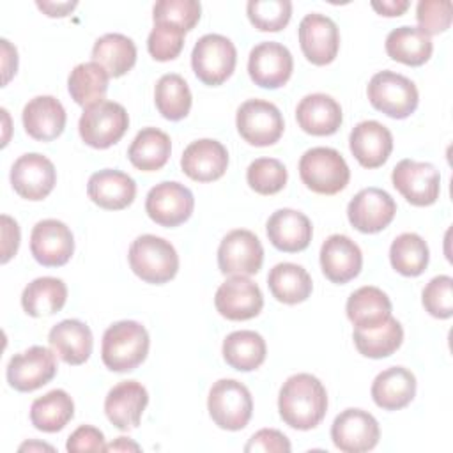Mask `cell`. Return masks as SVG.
Masks as SVG:
<instances>
[{"label":"cell","instance_id":"cell-56","mask_svg":"<svg viewBox=\"0 0 453 453\" xmlns=\"http://www.w3.org/2000/svg\"><path fill=\"white\" fill-rule=\"evenodd\" d=\"M34 451V449H46V451H53V446H50V444H44V442H35V441H32V442H25V444H21L19 446V451Z\"/></svg>","mask_w":453,"mask_h":453},{"label":"cell","instance_id":"cell-4","mask_svg":"<svg viewBox=\"0 0 453 453\" xmlns=\"http://www.w3.org/2000/svg\"><path fill=\"white\" fill-rule=\"evenodd\" d=\"M299 177L313 193L336 195L349 184L350 170L336 149L313 147L299 159Z\"/></svg>","mask_w":453,"mask_h":453},{"label":"cell","instance_id":"cell-36","mask_svg":"<svg viewBox=\"0 0 453 453\" xmlns=\"http://www.w3.org/2000/svg\"><path fill=\"white\" fill-rule=\"evenodd\" d=\"M172 152L170 136L157 127L138 131L127 149V157L142 172H156L166 165Z\"/></svg>","mask_w":453,"mask_h":453},{"label":"cell","instance_id":"cell-32","mask_svg":"<svg viewBox=\"0 0 453 453\" xmlns=\"http://www.w3.org/2000/svg\"><path fill=\"white\" fill-rule=\"evenodd\" d=\"M434 51L430 35L418 27L402 25L393 28L386 37V53L389 58L405 65H423Z\"/></svg>","mask_w":453,"mask_h":453},{"label":"cell","instance_id":"cell-50","mask_svg":"<svg viewBox=\"0 0 453 453\" xmlns=\"http://www.w3.org/2000/svg\"><path fill=\"white\" fill-rule=\"evenodd\" d=\"M65 449L71 453H81V451H106V441L104 434L92 426V425H81L78 426L67 439Z\"/></svg>","mask_w":453,"mask_h":453},{"label":"cell","instance_id":"cell-14","mask_svg":"<svg viewBox=\"0 0 453 453\" xmlns=\"http://www.w3.org/2000/svg\"><path fill=\"white\" fill-rule=\"evenodd\" d=\"M380 428L377 419L363 409L342 411L331 425L333 444L343 453H365L377 446Z\"/></svg>","mask_w":453,"mask_h":453},{"label":"cell","instance_id":"cell-40","mask_svg":"<svg viewBox=\"0 0 453 453\" xmlns=\"http://www.w3.org/2000/svg\"><path fill=\"white\" fill-rule=\"evenodd\" d=\"M108 73L97 62H81L71 71L67 78V88L76 104L88 108L104 101L108 92Z\"/></svg>","mask_w":453,"mask_h":453},{"label":"cell","instance_id":"cell-35","mask_svg":"<svg viewBox=\"0 0 453 453\" xmlns=\"http://www.w3.org/2000/svg\"><path fill=\"white\" fill-rule=\"evenodd\" d=\"M223 359L228 366L239 372H251L257 370L264 361L267 354L265 340L257 331L241 329L230 333L223 340Z\"/></svg>","mask_w":453,"mask_h":453},{"label":"cell","instance_id":"cell-13","mask_svg":"<svg viewBox=\"0 0 453 453\" xmlns=\"http://www.w3.org/2000/svg\"><path fill=\"white\" fill-rule=\"evenodd\" d=\"M195 209L193 193L177 180H163L150 188L145 198L149 218L161 226H179Z\"/></svg>","mask_w":453,"mask_h":453},{"label":"cell","instance_id":"cell-25","mask_svg":"<svg viewBox=\"0 0 453 453\" xmlns=\"http://www.w3.org/2000/svg\"><path fill=\"white\" fill-rule=\"evenodd\" d=\"M349 145L361 166L379 168L388 161L393 150V134L377 120H363L350 131Z\"/></svg>","mask_w":453,"mask_h":453},{"label":"cell","instance_id":"cell-53","mask_svg":"<svg viewBox=\"0 0 453 453\" xmlns=\"http://www.w3.org/2000/svg\"><path fill=\"white\" fill-rule=\"evenodd\" d=\"M372 7L382 16H402L409 9V0H373Z\"/></svg>","mask_w":453,"mask_h":453},{"label":"cell","instance_id":"cell-48","mask_svg":"<svg viewBox=\"0 0 453 453\" xmlns=\"http://www.w3.org/2000/svg\"><path fill=\"white\" fill-rule=\"evenodd\" d=\"M418 28L426 35L441 34L451 25V2L449 0H421L416 7Z\"/></svg>","mask_w":453,"mask_h":453},{"label":"cell","instance_id":"cell-30","mask_svg":"<svg viewBox=\"0 0 453 453\" xmlns=\"http://www.w3.org/2000/svg\"><path fill=\"white\" fill-rule=\"evenodd\" d=\"M370 393L375 405L384 411L403 409L416 395V377L403 366H389L377 373Z\"/></svg>","mask_w":453,"mask_h":453},{"label":"cell","instance_id":"cell-33","mask_svg":"<svg viewBox=\"0 0 453 453\" xmlns=\"http://www.w3.org/2000/svg\"><path fill=\"white\" fill-rule=\"evenodd\" d=\"M92 62H97L110 78L124 76L136 62V46L124 34H104L92 46Z\"/></svg>","mask_w":453,"mask_h":453},{"label":"cell","instance_id":"cell-3","mask_svg":"<svg viewBox=\"0 0 453 453\" xmlns=\"http://www.w3.org/2000/svg\"><path fill=\"white\" fill-rule=\"evenodd\" d=\"M127 258L131 271L152 285L170 281L179 271V255L173 244L152 234L136 237L129 246Z\"/></svg>","mask_w":453,"mask_h":453},{"label":"cell","instance_id":"cell-21","mask_svg":"<svg viewBox=\"0 0 453 453\" xmlns=\"http://www.w3.org/2000/svg\"><path fill=\"white\" fill-rule=\"evenodd\" d=\"M147 403L149 393L140 382L122 380L108 391L104 398V412L115 428L127 432L140 425Z\"/></svg>","mask_w":453,"mask_h":453},{"label":"cell","instance_id":"cell-43","mask_svg":"<svg viewBox=\"0 0 453 453\" xmlns=\"http://www.w3.org/2000/svg\"><path fill=\"white\" fill-rule=\"evenodd\" d=\"M288 173L285 165L274 157H258L250 163L246 170V180L250 188L258 195H274L287 184Z\"/></svg>","mask_w":453,"mask_h":453},{"label":"cell","instance_id":"cell-17","mask_svg":"<svg viewBox=\"0 0 453 453\" xmlns=\"http://www.w3.org/2000/svg\"><path fill=\"white\" fill-rule=\"evenodd\" d=\"M396 214V203L391 195L380 188H365L354 195L347 205L350 225L363 234L384 230Z\"/></svg>","mask_w":453,"mask_h":453},{"label":"cell","instance_id":"cell-15","mask_svg":"<svg viewBox=\"0 0 453 453\" xmlns=\"http://www.w3.org/2000/svg\"><path fill=\"white\" fill-rule=\"evenodd\" d=\"M294 71V58L287 46L276 41L258 42L248 57V73L262 88L283 87Z\"/></svg>","mask_w":453,"mask_h":453},{"label":"cell","instance_id":"cell-20","mask_svg":"<svg viewBox=\"0 0 453 453\" xmlns=\"http://www.w3.org/2000/svg\"><path fill=\"white\" fill-rule=\"evenodd\" d=\"M30 251L44 267H60L67 264L74 251L71 228L51 218L35 223L30 234Z\"/></svg>","mask_w":453,"mask_h":453},{"label":"cell","instance_id":"cell-7","mask_svg":"<svg viewBox=\"0 0 453 453\" xmlns=\"http://www.w3.org/2000/svg\"><path fill=\"white\" fill-rule=\"evenodd\" d=\"M237 64L234 42L221 34L202 35L191 51V67L196 78L211 87L225 83Z\"/></svg>","mask_w":453,"mask_h":453},{"label":"cell","instance_id":"cell-46","mask_svg":"<svg viewBox=\"0 0 453 453\" xmlns=\"http://www.w3.org/2000/svg\"><path fill=\"white\" fill-rule=\"evenodd\" d=\"M202 14L198 0H159L154 4L152 19L154 23L165 21L180 27L184 32L191 30Z\"/></svg>","mask_w":453,"mask_h":453},{"label":"cell","instance_id":"cell-23","mask_svg":"<svg viewBox=\"0 0 453 453\" xmlns=\"http://www.w3.org/2000/svg\"><path fill=\"white\" fill-rule=\"evenodd\" d=\"M320 267L329 281L342 285L361 273L363 253L350 237L333 234L320 248Z\"/></svg>","mask_w":453,"mask_h":453},{"label":"cell","instance_id":"cell-38","mask_svg":"<svg viewBox=\"0 0 453 453\" xmlns=\"http://www.w3.org/2000/svg\"><path fill=\"white\" fill-rule=\"evenodd\" d=\"M74 416V402L64 389H51L30 405V421L41 432H58Z\"/></svg>","mask_w":453,"mask_h":453},{"label":"cell","instance_id":"cell-2","mask_svg":"<svg viewBox=\"0 0 453 453\" xmlns=\"http://www.w3.org/2000/svg\"><path fill=\"white\" fill-rule=\"evenodd\" d=\"M149 345V333L140 322L119 320L103 334L101 359L111 372H131L145 361Z\"/></svg>","mask_w":453,"mask_h":453},{"label":"cell","instance_id":"cell-52","mask_svg":"<svg viewBox=\"0 0 453 453\" xmlns=\"http://www.w3.org/2000/svg\"><path fill=\"white\" fill-rule=\"evenodd\" d=\"M0 42H2V55H4V85H7L18 69V51L7 39H2Z\"/></svg>","mask_w":453,"mask_h":453},{"label":"cell","instance_id":"cell-49","mask_svg":"<svg viewBox=\"0 0 453 453\" xmlns=\"http://www.w3.org/2000/svg\"><path fill=\"white\" fill-rule=\"evenodd\" d=\"M292 449L288 437L274 428H262L255 432L244 446V451H265V453H288Z\"/></svg>","mask_w":453,"mask_h":453},{"label":"cell","instance_id":"cell-10","mask_svg":"<svg viewBox=\"0 0 453 453\" xmlns=\"http://www.w3.org/2000/svg\"><path fill=\"white\" fill-rule=\"evenodd\" d=\"M396 191L412 205L426 207L437 202L441 193V173L426 161L402 159L391 173Z\"/></svg>","mask_w":453,"mask_h":453},{"label":"cell","instance_id":"cell-11","mask_svg":"<svg viewBox=\"0 0 453 453\" xmlns=\"http://www.w3.org/2000/svg\"><path fill=\"white\" fill-rule=\"evenodd\" d=\"M264 262L260 239L244 228L228 232L218 248V267L223 274L251 276L257 274Z\"/></svg>","mask_w":453,"mask_h":453},{"label":"cell","instance_id":"cell-41","mask_svg":"<svg viewBox=\"0 0 453 453\" xmlns=\"http://www.w3.org/2000/svg\"><path fill=\"white\" fill-rule=\"evenodd\" d=\"M157 111L168 120H180L191 110V90L186 80L177 73L163 74L154 88Z\"/></svg>","mask_w":453,"mask_h":453},{"label":"cell","instance_id":"cell-28","mask_svg":"<svg viewBox=\"0 0 453 453\" xmlns=\"http://www.w3.org/2000/svg\"><path fill=\"white\" fill-rule=\"evenodd\" d=\"M21 120L28 136L39 142H51L62 134L67 115L57 97L37 96L25 104Z\"/></svg>","mask_w":453,"mask_h":453},{"label":"cell","instance_id":"cell-18","mask_svg":"<svg viewBox=\"0 0 453 453\" xmlns=\"http://www.w3.org/2000/svg\"><path fill=\"white\" fill-rule=\"evenodd\" d=\"M299 44L304 57L315 65L331 64L340 50L336 23L320 12L306 14L299 23Z\"/></svg>","mask_w":453,"mask_h":453},{"label":"cell","instance_id":"cell-54","mask_svg":"<svg viewBox=\"0 0 453 453\" xmlns=\"http://www.w3.org/2000/svg\"><path fill=\"white\" fill-rule=\"evenodd\" d=\"M78 5V2H37V7L46 12V16L51 18H62L67 16L74 7Z\"/></svg>","mask_w":453,"mask_h":453},{"label":"cell","instance_id":"cell-47","mask_svg":"<svg viewBox=\"0 0 453 453\" xmlns=\"http://www.w3.org/2000/svg\"><path fill=\"white\" fill-rule=\"evenodd\" d=\"M421 301L425 310L435 319H449L453 315V278L439 274L423 288Z\"/></svg>","mask_w":453,"mask_h":453},{"label":"cell","instance_id":"cell-8","mask_svg":"<svg viewBox=\"0 0 453 453\" xmlns=\"http://www.w3.org/2000/svg\"><path fill=\"white\" fill-rule=\"evenodd\" d=\"M129 127V115L120 103L101 101L83 110L78 131L81 140L94 149L115 145Z\"/></svg>","mask_w":453,"mask_h":453},{"label":"cell","instance_id":"cell-24","mask_svg":"<svg viewBox=\"0 0 453 453\" xmlns=\"http://www.w3.org/2000/svg\"><path fill=\"white\" fill-rule=\"evenodd\" d=\"M267 237L271 244L285 253H297L308 248L313 226L306 214L296 209H278L274 211L265 225Z\"/></svg>","mask_w":453,"mask_h":453},{"label":"cell","instance_id":"cell-19","mask_svg":"<svg viewBox=\"0 0 453 453\" xmlns=\"http://www.w3.org/2000/svg\"><path fill=\"white\" fill-rule=\"evenodd\" d=\"M216 310L228 320H250L264 308L260 287L248 276H230L214 296Z\"/></svg>","mask_w":453,"mask_h":453},{"label":"cell","instance_id":"cell-22","mask_svg":"<svg viewBox=\"0 0 453 453\" xmlns=\"http://www.w3.org/2000/svg\"><path fill=\"white\" fill-rule=\"evenodd\" d=\"M182 172L196 182H212L226 172L228 152L226 147L212 138H200L191 142L180 157Z\"/></svg>","mask_w":453,"mask_h":453},{"label":"cell","instance_id":"cell-55","mask_svg":"<svg viewBox=\"0 0 453 453\" xmlns=\"http://www.w3.org/2000/svg\"><path fill=\"white\" fill-rule=\"evenodd\" d=\"M106 451H140V446L127 437H117L111 444H106Z\"/></svg>","mask_w":453,"mask_h":453},{"label":"cell","instance_id":"cell-27","mask_svg":"<svg viewBox=\"0 0 453 453\" xmlns=\"http://www.w3.org/2000/svg\"><path fill=\"white\" fill-rule=\"evenodd\" d=\"M87 195L101 209L120 211L133 203L136 196V182L131 175L120 170L104 168L90 175Z\"/></svg>","mask_w":453,"mask_h":453},{"label":"cell","instance_id":"cell-42","mask_svg":"<svg viewBox=\"0 0 453 453\" xmlns=\"http://www.w3.org/2000/svg\"><path fill=\"white\" fill-rule=\"evenodd\" d=\"M430 260L428 244L414 232L400 234L389 248V262L393 269L403 276H419Z\"/></svg>","mask_w":453,"mask_h":453},{"label":"cell","instance_id":"cell-34","mask_svg":"<svg viewBox=\"0 0 453 453\" xmlns=\"http://www.w3.org/2000/svg\"><path fill=\"white\" fill-rule=\"evenodd\" d=\"M267 285L280 303L297 304L310 297L313 283L311 276L303 265L292 262L276 264L267 274Z\"/></svg>","mask_w":453,"mask_h":453},{"label":"cell","instance_id":"cell-5","mask_svg":"<svg viewBox=\"0 0 453 453\" xmlns=\"http://www.w3.org/2000/svg\"><path fill=\"white\" fill-rule=\"evenodd\" d=\"M212 421L223 430H242L253 414L250 389L235 379H219L212 384L207 398Z\"/></svg>","mask_w":453,"mask_h":453},{"label":"cell","instance_id":"cell-44","mask_svg":"<svg viewBox=\"0 0 453 453\" xmlns=\"http://www.w3.org/2000/svg\"><path fill=\"white\" fill-rule=\"evenodd\" d=\"M246 12L255 28L260 32H278L287 27L292 16L290 0H250Z\"/></svg>","mask_w":453,"mask_h":453},{"label":"cell","instance_id":"cell-51","mask_svg":"<svg viewBox=\"0 0 453 453\" xmlns=\"http://www.w3.org/2000/svg\"><path fill=\"white\" fill-rule=\"evenodd\" d=\"M19 246V226L18 223L7 216L2 214V264L9 262Z\"/></svg>","mask_w":453,"mask_h":453},{"label":"cell","instance_id":"cell-1","mask_svg":"<svg viewBox=\"0 0 453 453\" xmlns=\"http://www.w3.org/2000/svg\"><path fill=\"white\" fill-rule=\"evenodd\" d=\"M281 419L296 430H311L326 416L327 393L324 384L311 373L290 375L278 395Z\"/></svg>","mask_w":453,"mask_h":453},{"label":"cell","instance_id":"cell-26","mask_svg":"<svg viewBox=\"0 0 453 453\" xmlns=\"http://www.w3.org/2000/svg\"><path fill=\"white\" fill-rule=\"evenodd\" d=\"M296 119L304 133L313 136H329L340 129L343 113L336 99L327 94L315 92L299 101Z\"/></svg>","mask_w":453,"mask_h":453},{"label":"cell","instance_id":"cell-6","mask_svg":"<svg viewBox=\"0 0 453 453\" xmlns=\"http://www.w3.org/2000/svg\"><path fill=\"white\" fill-rule=\"evenodd\" d=\"M372 106L391 119H407L416 111L419 94L412 80L395 71H379L366 88Z\"/></svg>","mask_w":453,"mask_h":453},{"label":"cell","instance_id":"cell-45","mask_svg":"<svg viewBox=\"0 0 453 453\" xmlns=\"http://www.w3.org/2000/svg\"><path fill=\"white\" fill-rule=\"evenodd\" d=\"M184 30L172 23H154V28L150 30L147 37V50L152 55L154 60L168 62L179 57L184 46Z\"/></svg>","mask_w":453,"mask_h":453},{"label":"cell","instance_id":"cell-31","mask_svg":"<svg viewBox=\"0 0 453 453\" xmlns=\"http://www.w3.org/2000/svg\"><path fill=\"white\" fill-rule=\"evenodd\" d=\"M345 311L356 327L370 329L391 317V301L379 287L365 285L349 296Z\"/></svg>","mask_w":453,"mask_h":453},{"label":"cell","instance_id":"cell-16","mask_svg":"<svg viewBox=\"0 0 453 453\" xmlns=\"http://www.w3.org/2000/svg\"><path fill=\"white\" fill-rule=\"evenodd\" d=\"M11 184L21 198L32 202L42 200L57 184L55 165L39 152L23 154L11 168Z\"/></svg>","mask_w":453,"mask_h":453},{"label":"cell","instance_id":"cell-9","mask_svg":"<svg viewBox=\"0 0 453 453\" xmlns=\"http://www.w3.org/2000/svg\"><path fill=\"white\" fill-rule=\"evenodd\" d=\"M235 126L244 142L255 147L274 145L285 129L281 111L264 99H248L237 108Z\"/></svg>","mask_w":453,"mask_h":453},{"label":"cell","instance_id":"cell-29","mask_svg":"<svg viewBox=\"0 0 453 453\" xmlns=\"http://www.w3.org/2000/svg\"><path fill=\"white\" fill-rule=\"evenodd\" d=\"M51 350L67 365H83L94 347L90 327L78 319H65L53 326L48 334Z\"/></svg>","mask_w":453,"mask_h":453},{"label":"cell","instance_id":"cell-37","mask_svg":"<svg viewBox=\"0 0 453 453\" xmlns=\"http://www.w3.org/2000/svg\"><path fill=\"white\" fill-rule=\"evenodd\" d=\"M67 287L60 278L41 276L32 280L21 294V306L30 317L53 315L64 308Z\"/></svg>","mask_w":453,"mask_h":453},{"label":"cell","instance_id":"cell-39","mask_svg":"<svg viewBox=\"0 0 453 453\" xmlns=\"http://www.w3.org/2000/svg\"><path fill=\"white\" fill-rule=\"evenodd\" d=\"M354 345L365 357L380 359L396 352L403 342V327L395 319L389 317L382 324L370 329H354Z\"/></svg>","mask_w":453,"mask_h":453},{"label":"cell","instance_id":"cell-12","mask_svg":"<svg viewBox=\"0 0 453 453\" xmlns=\"http://www.w3.org/2000/svg\"><path fill=\"white\" fill-rule=\"evenodd\" d=\"M57 373L55 352L34 345L19 354H14L7 365V382L19 393H30L48 384Z\"/></svg>","mask_w":453,"mask_h":453}]
</instances>
